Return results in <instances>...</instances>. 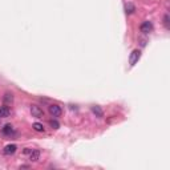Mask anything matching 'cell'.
Here are the masks:
<instances>
[{
    "instance_id": "9",
    "label": "cell",
    "mask_w": 170,
    "mask_h": 170,
    "mask_svg": "<svg viewBox=\"0 0 170 170\" xmlns=\"http://www.w3.org/2000/svg\"><path fill=\"white\" fill-rule=\"evenodd\" d=\"M39 158H40V152L39 150H32V153L29 154V159H31L32 162H36V161H39Z\"/></svg>"
},
{
    "instance_id": "3",
    "label": "cell",
    "mask_w": 170,
    "mask_h": 170,
    "mask_svg": "<svg viewBox=\"0 0 170 170\" xmlns=\"http://www.w3.org/2000/svg\"><path fill=\"white\" fill-rule=\"evenodd\" d=\"M31 113H32L33 117H36V118L44 117V112H43V109L37 105H31Z\"/></svg>"
},
{
    "instance_id": "6",
    "label": "cell",
    "mask_w": 170,
    "mask_h": 170,
    "mask_svg": "<svg viewBox=\"0 0 170 170\" xmlns=\"http://www.w3.org/2000/svg\"><path fill=\"white\" fill-rule=\"evenodd\" d=\"M2 130H3V133H4V134H7V136H11V134H13V133H15V129H13V126H12L11 124L4 125Z\"/></svg>"
},
{
    "instance_id": "1",
    "label": "cell",
    "mask_w": 170,
    "mask_h": 170,
    "mask_svg": "<svg viewBox=\"0 0 170 170\" xmlns=\"http://www.w3.org/2000/svg\"><path fill=\"white\" fill-rule=\"evenodd\" d=\"M49 113H51L53 117H60L63 114V109L57 104H52V105H49Z\"/></svg>"
},
{
    "instance_id": "8",
    "label": "cell",
    "mask_w": 170,
    "mask_h": 170,
    "mask_svg": "<svg viewBox=\"0 0 170 170\" xmlns=\"http://www.w3.org/2000/svg\"><path fill=\"white\" fill-rule=\"evenodd\" d=\"M9 113H11V112H9V108H8V106H0V117H2V118H5V117H8V116H9Z\"/></svg>"
},
{
    "instance_id": "15",
    "label": "cell",
    "mask_w": 170,
    "mask_h": 170,
    "mask_svg": "<svg viewBox=\"0 0 170 170\" xmlns=\"http://www.w3.org/2000/svg\"><path fill=\"white\" fill-rule=\"evenodd\" d=\"M32 150H33V149H31V148H25L24 149V154H31Z\"/></svg>"
},
{
    "instance_id": "12",
    "label": "cell",
    "mask_w": 170,
    "mask_h": 170,
    "mask_svg": "<svg viewBox=\"0 0 170 170\" xmlns=\"http://www.w3.org/2000/svg\"><path fill=\"white\" fill-rule=\"evenodd\" d=\"M33 129H35L36 132H44V126L41 124H39V122H35V124H33Z\"/></svg>"
},
{
    "instance_id": "13",
    "label": "cell",
    "mask_w": 170,
    "mask_h": 170,
    "mask_svg": "<svg viewBox=\"0 0 170 170\" xmlns=\"http://www.w3.org/2000/svg\"><path fill=\"white\" fill-rule=\"evenodd\" d=\"M49 125H51L53 129H59L60 128V124L56 121V120H51V121H49Z\"/></svg>"
},
{
    "instance_id": "4",
    "label": "cell",
    "mask_w": 170,
    "mask_h": 170,
    "mask_svg": "<svg viewBox=\"0 0 170 170\" xmlns=\"http://www.w3.org/2000/svg\"><path fill=\"white\" fill-rule=\"evenodd\" d=\"M140 29H141L142 33H150L153 31V24L150 21H144L140 27Z\"/></svg>"
},
{
    "instance_id": "2",
    "label": "cell",
    "mask_w": 170,
    "mask_h": 170,
    "mask_svg": "<svg viewBox=\"0 0 170 170\" xmlns=\"http://www.w3.org/2000/svg\"><path fill=\"white\" fill-rule=\"evenodd\" d=\"M140 57H141V51H138V49H134L132 53H130V57H129V64H130V66L136 65V63L140 60Z\"/></svg>"
},
{
    "instance_id": "7",
    "label": "cell",
    "mask_w": 170,
    "mask_h": 170,
    "mask_svg": "<svg viewBox=\"0 0 170 170\" xmlns=\"http://www.w3.org/2000/svg\"><path fill=\"white\" fill-rule=\"evenodd\" d=\"M92 112L96 114V117H98V118H101V117H104V112H102V109L100 108L98 105H95V106H92Z\"/></svg>"
},
{
    "instance_id": "11",
    "label": "cell",
    "mask_w": 170,
    "mask_h": 170,
    "mask_svg": "<svg viewBox=\"0 0 170 170\" xmlns=\"http://www.w3.org/2000/svg\"><path fill=\"white\" fill-rule=\"evenodd\" d=\"M125 9H126V13H133L136 11V7L132 4V3H128V4L125 5Z\"/></svg>"
},
{
    "instance_id": "14",
    "label": "cell",
    "mask_w": 170,
    "mask_h": 170,
    "mask_svg": "<svg viewBox=\"0 0 170 170\" xmlns=\"http://www.w3.org/2000/svg\"><path fill=\"white\" fill-rule=\"evenodd\" d=\"M164 24L165 27L169 29V15H165V18H164Z\"/></svg>"
},
{
    "instance_id": "10",
    "label": "cell",
    "mask_w": 170,
    "mask_h": 170,
    "mask_svg": "<svg viewBox=\"0 0 170 170\" xmlns=\"http://www.w3.org/2000/svg\"><path fill=\"white\" fill-rule=\"evenodd\" d=\"M3 100H4L5 104H11V102L13 101V96H12V93H5L4 97H3Z\"/></svg>"
},
{
    "instance_id": "5",
    "label": "cell",
    "mask_w": 170,
    "mask_h": 170,
    "mask_svg": "<svg viewBox=\"0 0 170 170\" xmlns=\"http://www.w3.org/2000/svg\"><path fill=\"white\" fill-rule=\"evenodd\" d=\"M16 149H18V146H16L15 144H11V145H7L3 152H4L5 156H11V154H15Z\"/></svg>"
}]
</instances>
